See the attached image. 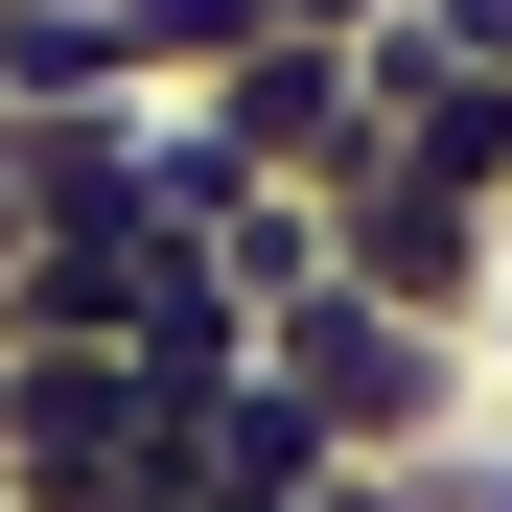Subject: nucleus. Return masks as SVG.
Returning a JSON list of instances; mask_svg holds the SVG:
<instances>
[{"label":"nucleus","mask_w":512,"mask_h":512,"mask_svg":"<svg viewBox=\"0 0 512 512\" xmlns=\"http://www.w3.org/2000/svg\"><path fill=\"white\" fill-rule=\"evenodd\" d=\"M326 512H489V489H466V466H350Z\"/></svg>","instance_id":"5"},{"label":"nucleus","mask_w":512,"mask_h":512,"mask_svg":"<svg viewBox=\"0 0 512 512\" xmlns=\"http://www.w3.org/2000/svg\"><path fill=\"white\" fill-rule=\"evenodd\" d=\"M0 117H163V94L117 70L94 0H24V24H0Z\"/></svg>","instance_id":"3"},{"label":"nucleus","mask_w":512,"mask_h":512,"mask_svg":"<svg viewBox=\"0 0 512 512\" xmlns=\"http://www.w3.org/2000/svg\"><path fill=\"white\" fill-rule=\"evenodd\" d=\"M466 373H489V419H512V280H489V326H466Z\"/></svg>","instance_id":"7"},{"label":"nucleus","mask_w":512,"mask_h":512,"mask_svg":"<svg viewBox=\"0 0 512 512\" xmlns=\"http://www.w3.org/2000/svg\"><path fill=\"white\" fill-rule=\"evenodd\" d=\"M94 24H117V70H140V94H163V117H187V94H210V70L256 47V0H94Z\"/></svg>","instance_id":"4"},{"label":"nucleus","mask_w":512,"mask_h":512,"mask_svg":"<svg viewBox=\"0 0 512 512\" xmlns=\"http://www.w3.org/2000/svg\"><path fill=\"white\" fill-rule=\"evenodd\" d=\"M0 303H24V187H0Z\"/></svg>","instance_id":"9"},{"label":"nucleus","mask_w":512,"mask_h":512,"mask_svg":"<svg viewBox=\"0 0 512 512\" xmlns=\"http://www.w3.org/2000/svg\"><path fill=\"white\" fill-rule=\"evenodd\" d=\"M326 280H350V303H396V326H489V280H512V210L373 140L350 187H326Z\"/></svg>","instance_id":"1"},{"label":"nucleus","mask_w":512,"mask_h":512,"mask_svg":"<svg viewBox=\"0 0 512 512\" xmlns=\"http://www.w3.org/2000/svg\"><path fill=\"white\" fill-rule=\"evenodd\" d=\"M187 117H210L233 163H256V187H303V210H326V187L373 163V47H280V24H256V47L210 70Z\"/></svg>","instance_id":"2"},{"label":"nucleus","mask_w":512,"mask_h":512,"mask_svg":"<svg viewBox=\"0 0 512 512\" xmlns=\"http://www.w3.org/2000/svg\"><path fill=\"white\" fill-rule=\"evenodd\" d=\"M256 24H280V47H373L396 0H256Z\"/></svg>","instance_id":"6"},{"label":"nucleus","mask_w":512,"mask_h":512,"mask_svg":"<svg viewBox=\"0 0 512 512\" xmlns=\"http://www.w3.org/2000/svg\"><path fill=\"white\" fill-rule=\"evenodd\" d=\"M466 489H489V512H512V419H489V443H466Z\"/></svg>","instance_id":"8"}]
</instances>
